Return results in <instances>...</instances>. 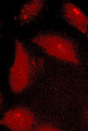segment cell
I'll use <instances>...</instances> for the list:
<instances>
[{
	"label": "cell",
	"mask_w": 88,
	"mask_h": 131,
	"mask_svg": "<svg viewBox=\"0 0 88 131\" xmlns=\"http://www.w3.org/2000/svg\"><path fill=\"white\" fill-rule=\"evenodd\" d=\"M43 39L42 45L50 53L68 60L75 58L72 46L68 41L57 37H47Z\"/></svg>",
	"instance_id": "1"
},
{
	"label": "cell",
	"mask_w": 88,
	"mask_h": 131,
	"mask_svg": "<svg viewBox=\"0 0 88 131\" xmlns=\"http://www.w3.org/2000/svg\"><path fill=\"white\" fill-rule=\"evenodd\" d=\"M4 120L5 124L15 130H24L28 128L32 122V117L28 111L19 110L8 113Z\"/></svg>",
	"instance_id": "2"
},
{
	"label": "cell",
	"mask_w": 88,
	"mask_h": 131,
	"mask_svg": "<svg viewBox=\"0 0 88 131\" xmlns=\"http://www.w3.org/2000/svg\"><path fill=\"white\" fill-rule=\"evenodd\" d=\"M65 12L70 23L83 33L86 34L88 18L81 10L75 5L68 3L65 6Z\"/></svg>",
	"instance_id": "3"
}]
</instances>
